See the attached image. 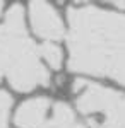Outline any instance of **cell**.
Wrapping results in <instances>:
<instances>
[{
  "label": "cell",
  "instance_id": "obj_7",
  "mask_svg": "<svg viewBox=\"0 0 125 128\" xmlns=\"http://www.w3.org/2000/svg\"><path fill=\"white\" fill-rule=\"evenodd\" d=\"M41 58L48 63L53 70H58L62 67V62H64V53L62 50L58 48L55 43H50V41H45L41 46L38 48Z\"/></svg>",
  "mask_w": 125,
  "mask_h": 128
},
{
  "label": "cell",
  "instance_id": "obj_6",
  "mask_svg": "<svg viewBox=\"0 0 125 128\" xmlns=\"http://www.w3.org/2000/svg\"><path fill=\"white\" fill-rule=\"evenodd\" d=\"M74 125H77V121H76V114H74L72 108L67 102L53 101L51 113H50L45 128H72Z\"/></svg>",
  "mask_w": 125,
  "mask_h": 128
},
{
  "label": "cell",
  "instance_id": "obj_8",
  "mask_svg": "<svg viewBox=\"0 0 125 128\" xmlns=\"http://www.w3.org/2000/svg\"><path fill=\"white\" fill-rule=\"evenodd\" d=\"M10 108H12V98L7 92L0 90V128H7Z\"/></svg>",
  "mask_w": 125,
  "mask_h": 128
},
{
  "label": "cell",
  "instance_id": "obj_3",
  "mask_svg": "<svg viewBox=\"0 0 125 128\" xmlns=\"http://www.w3.org/2000/svg\"><path fill=\"white\" fill-rule=\"evenodd\" d=\"M77 109L94 128H125V94L87 80L74 82Z\"/></svg>",
  "mask_w": 125,
  "mask_h": 128
},
{
  "label": "cell",
  "instance_id": "obj_2",
  "mask_svg": "<svg viewBox=\"0 0 125 128\" xmlns=\"http://www.w3.org/2000/svg\"><path fill=\"white\" fill-rule=\"evenodd\" d=\"M19 92L50 84V74L39 62V51L29 40L21 5L10 7L0 26V79Z\"/></svg>",
  "mask_w": 125,
  "mask_h": 128
},
{
  "label": "cell",
  "instance_id": "obj_10",
  "mask_svg": "<svg viewBox=\"0 0 125 128\" xmlns=\"http://www.w3.org/2000/svg\"><path fill=\"white\" fill-rule=\"evenodd\" d=\"M72 128H86V126H84V125H79V123H77V125H74Z\"/></svg>",
  "mask_w": 125,
  "mask_h": 128
},
{
  "label": "cell",
  "instance_id": "obj_1",
  "mask_svg": "<svg viewBox=\"0 0 125 128\" xmlns=\"http://www.w3.org/2000/svg\"><path fill=\"white\" fill-rule=\"evenodd\" d=\"M69 67L125 84V16L99 7L69 9Z\"/></svg>",
  "mask_w": 125,
  "mask_h": 128
},
{
  "label": "cell",
  "instance_id": "obj_9",
  "mask_svg": "<svg viewBox=\"0 0 125 128\" xmlns=\"http://www.w3.org/2000/svg\"><path fill=\"white\" fill-rule=\"evenodd\" d=\"M115 5H118V7H123V9H125V2H118V4H115Z\"/></svg>",
  "mask_w": 125,
  "mask_h": 128
},
{
  "label": "cell",
  "instance_id": "obj_11",
  "mask_svg": "<svg viewBox=\"0 0 125 128\" xmlns=\"http://www.w3.org/2000/svg\"><path fill=\"white\" fill-rule=\"evenodd\" d=\"M0 10H2V4H0Z\"/></svg>",
  "mask_w": 125,
  "mask_h": 128
},
{
  "label": "cell",
  "instance_id": "obj_4",
  "mask_svg": "<svg viewBox=\"0 0 125 128\" xmlns=\"http://www.w3.org/2000/svg\"><path fill=\"white\" fill-rule=\"evenodd\" d=\"M29 19L34 32L45 41L53 43L57 40H62L65 34V26L60 14L46 2H31Z\"/></svg>",
  "mask_w": 125,
  "mask_h": 128
},
{
  "label": "cell",
  "instance_id": "obj_5",
  "mask_svg": "<svg viewBox=\"0 0 125 128\" xmlns=\"http://www.w3.org/2000/svg\"><path fill=\"white\" fill-rule=\"evenodd\" d=\"M51 106L53 101L48 98L29 99L17 108L14 121L19 128H45L51 113Z\"/></svg>",
  "mask_w": 125,
  "mask_h": 128
}]
</instances>
